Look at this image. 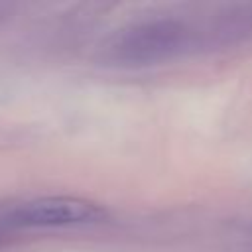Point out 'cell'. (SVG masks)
<instances>
[{
    "instance_id": "cell-2",
    "label": "cell",
    "mask_w": 252,
    "mask_h": 252,
    "mask_svg": "<svg viewBox=\"0 0 252 252\" xmlns=\"http://www.w3.org/2000/svg\"><path fill=\"white\" fill-rule=\"evenodd\" d=\"M104 217V211L85 199L75 197H41L22 203L2 220L10 228H43L91 224Z\"/></svg>"
},
{
    "instance_id": "cell-1",
    "label": "cell",
    "mask_w": 252,
    "mask_h": 252,
    "mask_svg": "<svg viewBox=\"0 0 252 252\" xmlns=\"http://www.w3.org/2000/svg\"><path fill=\"white\" fill-rule=\"evenodd\" d=\"M201 47H209L205 20L195 24L179 18H158L120 32L106 47V55L118 65L138 67L163 63Z\"/></svg>"
}]
</instances>
